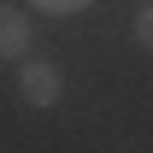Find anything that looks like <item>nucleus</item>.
<instances>
[{
  "label": "nucleus",
  "mask_w": 153,
  "mask_h": 153,
  "mask_svg": "<svg viewBox=\"0 0 153 153\" xmlns=\"http://www.w3.org/2000/svg\"><path fill=\"white\" fill-rule=\"evenodd\" d=\"M18 94L30 100V106H59L65 76H59L47 59H24V65H18Z\"/></svg>",
  "instance_id": "obj_1"
},
{
  "label": "nucleus",
  "mask_w": 153,
  "mask_h": 153,
  "mask_svg": "<svg viewBox=\"0 0 153 153\" xmlns=\"http://www.w3.org/2000/svg\"><path fill=\"white\" fill-rule=\"evenodd\" d=\"M135 41H141V47H153V0H141V6H135Z\"/></svg>",
  "instance_id": "obj_4"
},
{
  "label": "nucleus",
  "mask_w": 153,
  "mask_h": 153,
  "mask_svg": "<svg viewBox=\"0 0 153 153\" xmlns=\"http://www.w3.org/2000/svg\"><path fill=\"white\" fill-rule=\"evenodd\" d=\"M30 53V12L24 6H0V59Z\"/></svg>",
  "instance_id": "obj_2"
},
{
  "label": "nucleus",
  "mask_w": 153,
  "mask_h": 153,
  "mask_svg": "<svg viewBox=\"0 0 153 153\" xmlns=\"http://www.w3.org/2000/svg\"><path fill=\"white\" fill-rule=\"evenodd\" d=\"M30 12H47V18H76V12H88L82 0H36Z\"/></svg>",
  "instance_id": "obj_3"
}]
</instances>
